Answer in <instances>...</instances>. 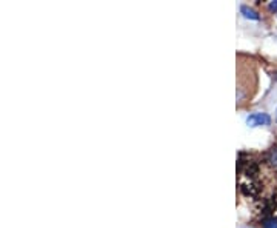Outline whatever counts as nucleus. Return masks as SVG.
Wrapping results in <instances>:
<instances>
[{
  "mask_svg": "<svg viewBox=\"0 0 277 228\" xmlns=\"http://www.w3.org/2000/svg\"><path fill=\"white\" fill-rule=\"evenodd\" d=\"M247 123L248 126H265L271 123V117L267 113H253L247 117Z\"/></svg>",
  "mask_w": 277,
  "mask_h": 228,
  "instance_id": "obj_1",
  "label": "nucleus"
},
{
  "mask_svg": "<svg viewBox=\"0 0 277 228\" xmlns=\"http://www.w3.org/2000/svg\"><path fill=\"white\" fill-rule=\"evenodd\" d=\"M240 11H242V14H244L247 19H251V20H257V19H259L257 12H256L254 9H251V8H248V6H245V5L240 8Z\"/></svg>",
  "mask_w": 277,
  "mask_h": 228,
  "instance_id": "obj_2",
  "label": "nucleus"
},
{
  "mask_svg": "<svg viewBox=\"0 0 277 228\" xmlns=\"http://www.w3.org/2000/svg\"><path fill=\"white\" fill-rule=\"evenodd\" d=\"M262 228H277V218H274V216L265 218L262 222Z\"/></svg>",
  "mask_w": 277,
  "mask_h": 228,
  "instance_id": "obj_3",
  "label": "nucleus"
},
{
  "mask_svg": "<svg viewBox=\"0 0 277 228\" xmlns=\"http://www.w3.org/2000/svg\"><path fill=\"white\" fill-rule=\"evenodd\" d=\"M270 8H271L273 11H277V0H276V2H271Z\"/></svg>",
  "mask_w": 277,
  "mask_h": 228,
  "instance_id": "obj_4",
  "label": "nucleus"
},
{
  "mask_svg": "<svg viewBox=\"0 0 277 228\" xmlns=\"http://www.w3.org/2000/svg\"><path fill=\"white\" fill-rule=\"evenodd\" d=\"M276 122H277V110H276Z\"/></svg>",
  "mask_w": 277,
  "mask_h": 228,
  "instance_id": "obj_5",
  "label": "nucleus"
}]
</instances>
